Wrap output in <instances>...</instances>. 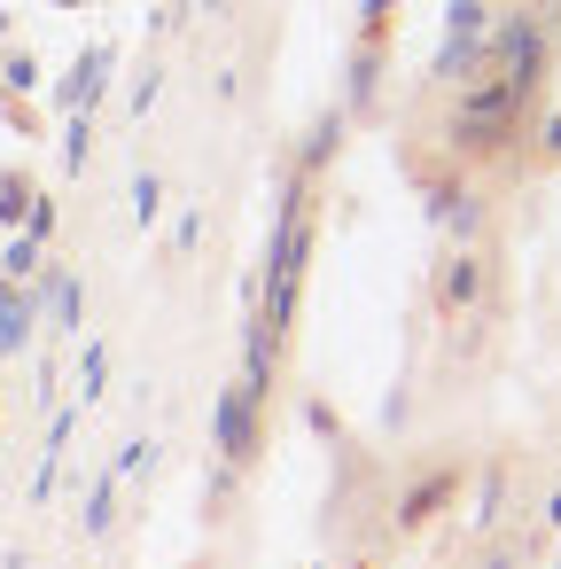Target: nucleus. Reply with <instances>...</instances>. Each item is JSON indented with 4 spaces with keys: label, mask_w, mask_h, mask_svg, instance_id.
<instances>
[{
    "label": "nucleus",
    "mask_w": 561,
    "mask_h": 569,
    "mask_svg": "<svg viewBox=\"0 0 561 569\" xmlns=\"http://www.w3.org/2000/svg\"><path fill=\"white\" fill-rule=\"evenodd\" d=\"M297 273H304V196H289V211H281L273 281H266V312H258V328H266V336H281V320H289V305H297Z\"/></svg>",
    "instance_id": "obj_1"
},
{
    "label": "nucleus",
    "mask_w": 561,
    "mask_h": 569,
    "mask_svg": "<svg viewBox=\"0 0 561 569\" xmlns=\"http://www.w3.org/2000/svg\"><path fill=\"white\" fill-rule=\"evenodd\" d=\"M102 87H110V48H87V63L63 79V102H71V118H87V110L102 102Z\"/></svg>",
    "instance_id": "obj_2"
},
{
    "label": "nucleus",
    "mask_w": 561,
    "mask_h": 569,
    "mask_svg": "<svg viewBox=\"0 0 561 569\" xmlns=\"http://www.w3.org/2000/svg\"><path fill=\"white\" fill-rule=\"evenodd\" d=\"M250 406H258L250 390H227V398H219V445H227V460L250 452Z\"/></svg>",
    "instance_id": "obj_3"
},
{
    "label": "nucleus",
    "mask_w": 561,
    "mask_h": 569,
    "mask_svg": "<svg viewBox=\"0 0 561 569\" xmlns=\"http://www.w3.org/2000/svg\"><path fill=\"white\" fill-rule=\"evenodd\" d=\"M71 429H79V406H71V413H56V429H48V445H40V476H32V499H48V491H56V468H63V445H71Z\"/></svg>",
    "instance_id": "obj_4"
},
{
    "label": "nucleus",
    "mask_w": 561,
    "mask_h": 569,
    "mask_svg": "<svg viewBox=\"0 0 561 569\" xmlns=\"http://www.w3.org/2000/svg\"><path fill=\"white\" fill-rule=\"evenodd\" d=\"M32 328V297H0V351H17Z\"/></svg>",
    "instance_id": "obj_5"
},
{
    "label": "nucleus",
    "mask_w": 561,
    "mask_h": 569,
    "mask_svg": "<svg viewBox=\"0 0 561 569\" xmlns=\"http://www.w3.org/2000/svg\"><path fill=\"white\" fill-rule=\"evenodd\" d=\"M48 312L56 328H79V281H48Z\"/></svg>",
    "instance_id": "obj_6"
},
{
    "label": "nucleus",
    "mask_w": 561,
    "mask_h": 569,
    "mask_svg": "<svg viewBox=\"0 0 561 569\" xmlns=\"http://www.w3.org/2000/svg\"><path fill=\"white\" fill-rule=\"evenodd\" d=\"M102 375H110V351H102V343H87V367H79V398H87V406L102 398Z\"/></svg>",
    "instance_id": "obj_7"
},
{
    "label": "nucleus",
    "mask_w": 561,
    "mask_h": 569,
    "mask_svg": "<svg viewBox=\"0 0 561 569\" xmlns=\"http://www.w3.org/2000/svg\"><path fill=\"white\" fill-rule=\"evenodd\" d=\"M0 266H9V273H17V281H24V273H32V266H40V234H17V242H9V250H0Z\"/></svg>",
    "instance_id": "obj_8"
},
{
    "label": "nucleus",
    "mask_w": 561,
    "mask_h": 569,
    "mask_svg": "<svg viewBox=\"0 0 561 569\" xmlns=\"http://www.w3.org/2000/svg\"><path fill=\"white\" fill-rule=\"evenodd\" d=\"M157 211H164V188H157V180H133V219L157 227Z\"/></svg>",
    "instance_id": "obj_9"
},
{
    "label": "nucleus",
    "mask_w": 561,
    "mask_h": 569,
    "mask_svg": "<svg viewBox=\"0 0 561 569\" xmlns=\"http://www.w3.org/2000/svg\"><path fill=\"white\" fill-rule=\"evenodd\" d=\"M24 196H32L24 180H0V219H24Z\"/></svg>",
    "instance_id": "obj_10"
},
{
    "label": "nucleus",
    "mask_w": 561,
    "mask_h": 569,
    "mask_svg": "<svg viewBox=\"0 0 561 569\" xmlns=\"http://www.w3.org/2000/svg\"><path fill=\"white\" fill-rule=\"evenodd\" d=\"M0 79H9V87H32V79H40V63H32V56H9V63H0Z\"/></svg>",
    "instance_id": "obj_11"
}]
</instances>
